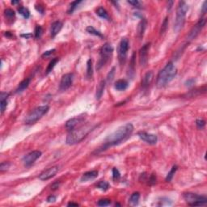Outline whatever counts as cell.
Returning a JSON list of instances; mask_svg holds the SVG:
<instances>
[{"instance_id": "obj_1", "label": "cell", "mask_w": 207, "mask_h": 207, "mask_svg": "<svg viewBox=\"0 0 207 207\" xmlns=\"http://www.w3.org/2000/svg\"><path fill=\"white\" fill-rule=\"evenodd\" d=\"M133 129H134L133 126L131 123H127L126 125L119 127L113 133H111L110 135L107 137L103 142V145L98 150H96V152L99 153V152L105 151L111 146L119 145L120 143L126 141L133 132Z\"/></svg>"}, {"instance_id": "obj_2", "label": "cell", "mask_w": 207, "mask_h": 207, "mask_svg": "<svg viewBox=\"0 0 207 207\" xmlns=\"http://www.w3.org/2000/svg\"><path fill=\"white\" fill-rule=\"evenodd\" d=\"M177 74V69L172 62H168L164 68L158 72L156 79V86L158 88L164 87L171 82Z\"/></svg>"}, {"instance_id": "obj_3", "label": "cell", "mask_w": 207, "mask_h": 207, "mask_svg": "<svg viewBox=\"0 0 207 207\" xmlns=\"http://www.w3.org/2000/svg\"><path fill=\"white\" fill-rule=\"evenodd\" d=\"M95 128V126H91L89 124H87L85 126H82L79 127L78 129H73L72 131H70L66 137V144L68 145H74L82 142L87 134Z\"/></svg>"}, {"instance_id": "obj_4", "label": "cell", "mask_w": 207, "mask_h": 207, "mask_svg": "<svg viewBox=\"0 0 207 207\" xmlns=\"http://www.w3.org/2000/svg\"><path fill=\"white\" fill-rule=\"evenodd\" d=\"M188 10V4L184 1L179 2L176 9V16L174 23V30L176 32H179L183 29L185 23L186 14Z\"/></svg>"}, {"instance_id": "obj_5", "label": "cell", "mask_w": 207, "mask_h": 207, "mask_svg": "<svg viewBox=\"0 0 207 207\" xmlns=\"http://www.w3.org/2000/svg\"><path fill=\"white\" fill-rule=\"evenodd\" d=\"M49 109V107L48 105H42V106L37 107L36 108L32 110V112L27 116L25 119V124L32 125V124L36 123L38 120L41 119L45 113H48Z\"/></svg>"}, {"instance_id": "obj_6", "label": "cell", "mask_w": 207, "mask_h": 207, "mask_svg": "<svg viewBox=\"0 0 207 207\" xmlns=\"http://www.w3.org/2000/svg\"><path fill=\"white\" fill-rule=\"evenodd\" d=\"M113 53V47L110 43H105L101 47L100 50V59L97 62V70H100V68L103 67V66L106 64L107 61H108L109 58H111Z\"/></svg>"}, {"instance_id": "obj_7", "label": "cell", "mask_w": 207, "mask_h": 207, "mask_svg": "<svg viewBox=\"0 0 207 207\" xmlns=\"http://www.w3.org/2000/svg\"><path fill=\"white\" fill-rule=\"evenodd\" d=\"M184 199L189 206H202L207 202V197L202 195H198L192 193H185L183 195Z\"/></svg>"}, {"instance_id": "obj_8", "label": "cell", "mask_w": 207, "mask_h": 207, "mask_svg": "<svg viewBox=\"0 0 207 207\" xmlns=\"http://www.w3.org/2000/svg\"><path fill=\"white\" fill-rule=\"evenodd\" d=\"M129 49V40L127 38L121 39L120 41L119 47H118V58H119V61L121 65H123L126 62Z\"/></svg>"}, {"instance_id": "obj_9", "label": "cell", "mask_w": 207, "mask_h": 207, "mask_svg": "<svg viewBox=\"0 0 207 207\" xmlns=\"http://www.w3.org/2000/svg\"><path fill=\"white\" fill-rule=\"evenodd\" d=\"M150 47H151V44L146 43L139 50V63L142 67H145L148 62V54Z\"/></svg>"}, {"instance_id": "obj_10", "label": "cell", "mask_w": 207, "mask_h": 207, "mask_svg": "<svg viewBox=\"0 0 207 207\" xmlns=\"http://www.w3.org/2000/svg\"><path fill=\"white\" fill-rule=\"evenodd\" d=\"M73 77L74 75L71 73L65 74L61 79L60 84H59V90L61 91H66L72 85L73 83Z\"/></svg>"}, {"instance_id": "obj_11", "label": "cell", "mask_w": 207, "mask_h": 207, "mask_svg": "<svg viewBox=\"0 0 207 207\" xmlns=\"http://www.w3.org/2000/svg\"><path fill=\"white\" fill-rule=\"evenodd\" d=\"M41 156V152L40 151H33L30 152L28 155H26L24 158H23V163L26 167H29L34 163V162L38 159Z\"/></svg>"}, {"instance_id": "obj_12", "label": "cell", "mask_w": 207, "mask_h": 207, "mask_svg": "<svg viewBox=\"0 0 207 207\" xmlns=\"http://www.w3.org/2000/svg\"><path fill=\"white\" fill-rule=\"evenodd\" d=\"M206 23V20L205 19H200L199 22L197 23V24L192 29V30H191L190 32H189V34L188 35V41H192V40L196 38L197 36V35L201 32V29L204 28Z\"/></svg>"}, {"instance_id": "obj_13", "label": "cell", "mask_w": 207, "mask_h": 207, "mask_svg": "<svg viewBox=\"0 0 207 207\" xmlns=\"http://www.w3.org/2000/svg\"><path fill=\"white\" fill-rule=\"evenodd\" d=\"M58 166H53L51 168L46 169L45 171H43L39 175V179L41 181H47L49 180L54 176L55 175L58 173Z\"/></svg>"}, {"instance_id": "obj_14", "label": "cell", "mask_w": 207, "mask_h": 207, "mask_svg": "<svg viewBox=\"0 0 207 207\" xmlns=\"http://www.w3.org/2000/svg\"><path fill=\"white\" fill-rule=\"evenodd\" d=\"M138 135L140 138L142 139V141H144L146 143H148L150 145H155L156 144V142L158 141V137L155 134H152V133H149L144 132V131H141V132L138 133Z\"/></svg>"}, {"instance_id": "obj_15", "label": "cell", "mask_w": 207, "mask_h": 207, "mask_svg": "<svg viewBox=\"0 0 207 207\" xmlns=\"http://www.w3.org/2000/svg\"><path fill=\"white\" fill-rule=\"evenodd\" d=\"M84 120V118L83 116H75L73 117L71 119L68 120L66 123V129H67L68 131H72L73 129H74L77 127L80 123L83 122V121Z\"/></svg>"}, {"instance_id": "obj_16", "label": "cell", "mask_w": 207, "mask_h": 207, "mask_svg": "<svg viewBox=\"0 0 207 207\" xmlns=\"http://www.w3.org/2000/svg\"><path fill=\"white\" fill-rule=\"evenodd\" d=\"M153 79H154V73H153V71H150L148 72H146L145 75H144L143 79H142V88L143 89H147L150 87L151 84L152 83Z\"/></svg>"}, {"instance_id": "obj_17", "label": "cell", "mask_w": 207, "mask_h": 207, "mask_svg": "<svg viewBox=\"0 0 207 207\" xmlns=\"http://www.w3.org/2000/svg\"><path fill=\"white\" fill-rule=\"evenodd\" d=\"M98 176V171L96 170H93V171H89L85 172L83 174V176H81L80 181L81 182H87L91 180H93L95 178H96Z\"/></svg>"}, {"instance_id": "obj_18", "label": "cell", "mask_w": 207, "mask_h": 207, "mask_svg": "<svg viewBox=\"0 0 207 207\" xmlns=\"http://www.w3.org/2000/svg\"><path fill=\"white\" fill-rule=\"evenodd\" d=\"M10 93L8 92H4L2 91L0 93V106H1V113H3V112L6 109L7 106V99L9 96Z\"/></svg>"}, {"instance_id": "obj_19", "label": "cell", "mask_w": 207, "mask_h": 207, "mask_svg": "<svg viewBox=\"0 0 207 207\" xmlns=\"http://www.w3.org/2000/svg\"><path fill=\"white\" fill-rule=\"evenodd\" d=\"M62 26L63 24L61 21H55L52 24L51 29H50V34H51L52 37H54L55 36L61 31Z\"/></svg>"}, {"instance_id": "obj_20", "label": "cell", "mask_w": 207, "mask_h": 207, "mask_svg": "<svg viewBox=\"0 0 207 207\" xmlns=\"http://www.w3.org/2000/svg\"><path fill=\"white\" fill-rule=\"evenodd\" d=\"M129 86L128 82L126 79H119V80L116 81V83L114 84V87L115 89L120 91H122L127 89V87Z\"/></svg>"}, {"instance_id": "obj_21", "label": "cell", "mask_w": 207, "mask_h": 207, "mask_svg": "<svg viewBox=\"0 0 207 207\" xmlns=\"http://www.w3.org/2000/svg\"><path fill=\"white\" fill-rule=\"evenodd\" d=\"M30 80H31V79L28 78V79H24L21 83H19V86H18V87L16 88V93H20V92H22V91L25 90L26 88L29 87V84H30Z\"/></svg>"}, {"instance_id": "obj_22", "label": "cell", "mask_w": 207, "mask_h": 207, "mask_svg": "<svg viewBox=\"0 0 207 207\" xmlns=\"http://www.w3.org/2000/svg\"><path fill=\"white\" fill-rule=\"evenodd\" d=\"M146 24H147V23H146L145 19H142L141 22L138 24V36L140 39L143 37L146 28Z\"/></svg>"}, {"instance_id": "obj_23", "label": "cell", "mask_w": 207, "mask_h": 207, "mask_svg": "<svg viewBox=\"0 0 207 207\" xmlns=\"http://www.w3.org/2000/svg\"><path fill=\"white\" fill-rule=\"evenodd\" d=\"M104 88H105V81H100V84L98 85V87H96V100H100V98L102 97Z\"/></svg>"}, {"instance_id": "obj_24", "label": "cell", "mask_w": 207, "mask_h": 207, "mask_svg": "<svg viewBox=\"0 0 207 207\" xmlns=\"http://www.w3.org/2000/svg\"><path fill=\"white\" fill-rule=\"evenodd\" d=\"M96 15L98 16H100V18H102L103 19H107V20H110V17L108 16V13L106 10L104 9L102 6H100L96 9Z\"/></svg>"}, {"instance_id": "obj_25", "label": "cell", "mask_w": 207, "mask_h": 207, "mask_svg": "<svg viewBox=\"0 0 207 207\" xmlns=\"http://www.w3.org/2000/svg\"><path fill=\"white\" fill-rule=\"evenodd\" d=\"M139 198H140V193L138 192H136V193H133L129 197V203L133 205V206H136L138 205L139 201Z\"/></svg>"}, {"instance_id": "obj_26", "label": "cell", "mask_w": 207, "mask_h": 207, "mask_svg": "<svg viewBox=\"0 0 207 207\" xmlns=\"http://www.w3.org/2000/svg\"><path fill=\"white\" fill-rule=\"evenodd\" d=\"M4 16L6 17V19L12 21V20H14V19H15L16 12H15L12 9L7 8V9H5V11H4Z\"/></svg>"}, {"instance_id": "obj_27", "label": "cell", "mask_w": 207, "mask_h": 207, "mask_svg": "<svg viewBox=\"0 0 207 207\" xmlns=\"http://www.w3.org/2000/svg\"><path fill=\"white\" fill-rule=\"evenodd\" d=\"M86 31H87L88 33L91 34V35L97 36H99V37H100V38H103V36L101 34V32H100L99 31H97L96 29H95L93 26H88V27H87Z\"/></svg>"}, {"instance_id": "obj_28", "label": "cell", "mask_w": 207, "mask_h": 207, "mask_svg": "<svg viewBox=\"0 0 207 207\" xmlns=\"http://www.w3.org/2000/svg\"><path fill=\"white\" fill-rule=\"evenodd\" d=\"M93 75V67H92V61L91 59H88L87 62V77L91 79Z\"/></svg>"}, {"instance_id": "obj_29", "label": "cell", "mask_w": 207, "mask_h": 207, "mask_svg": "<svg viewBox=\"0 0 207 207\" xmlns=\"http://www.w3.org/2000/svg\"><path fill=\"white\" fill-rule=\"evenodd\" d=\"M18 12L21 15V16L25 18V19H29L30 17V11H29L28 8H26L24 6H20L18 8Z\"/></svg>"}, {"instance_id": "obj_30", "label": "cell", "mask_w": 207, "mask_h": 207, "mask_svg": "<svg viewBox=\"0 0 207 207\" xmlns=\"http://www.w3.org/2000/svg\"><path fill=\"white\" fill-rule=\"evenodd\" d=\"M177 169H178L177 166H176V165H174V166L171 168V171H169V172L168 173V175H167V176H166L165 181H167V182H170V181L172 180V178H173V176H174L176 171H177Z\"/></svg>"}, {"instance_id": "obj_31", "label": "cell", "mask_w": 207, "mask_h": 207, "mask_svg": "<svg viewBox=\"0 0 207 207\" xmlns=\"http://www.w3.org/2000/svg\"><path fill=\"white\" fill-rule=\"evenodd\" d=\"M58 61V58H54V59H52L51 61H50V62L49 63L48 65V67H47V69H46V74H49V73H50L52 71H53V69H54V67L55 66V65L57 64V62Z\"/></svg>"}, {"instance_id": "obj_32", "label": "cell", "mask_w": 207, "mask_h": 207, "mask_svg": "<svg viewBox=\"0 0 207 207\" xmlns=\"http://www.w3.org/2000/svg\"><path fill=\"white\" fill-rule=\"evenodd\" d=\"M96 187L98 188L101 189V190L106 191V190H108V188H109V184H108L107 181H100L98 184H97Z\"/></svg>"}, {"instance_id": "obj_33", "label": "cell", "mask_w": 207, "mask_h": 207, "mask_svg": "<svg viewBox=\"0 0 207 207\" xmlns=\"http://www.w3.org/2000/svg\"><path fill=\"white\" fill-rule=\"evenodd\" d=\"M81 3H82V1H74V2H72V3L70 4L69 9H68L67 11L68 14H72V13L74 12V10L77 8V6H79V4Z\"/></svg>"}, {"instance_id": "obj_34", "label": "cell", "mask_w": 207, "mask_h": 207, "mask_svg": "<svg viewBox=\"0 0 207 207\" xmlns=\"http://www.w3.org/2000/svg\"><path fill=\"white\" fill-rule=\"evenodd\" d=\"M42 33H43V29L41 28V26L36 25L35 28V31H34V36L35 38L38 39L41 36Z\"/></svg>"}, {"instance_id": "obj_35", "label": "cell", "mask_w": 207, "mask_h": 207, "mask_svg": "<svg viewBox=\"0 0 207 207\" xmlns=\"http://www.w3.org/2000/svg\"><path fill=\"white\" fill-rule=\"evenodd\" d=\"M121 178V173L119 170L116 168H113V179L114 181H118Z\"/></svg>"}, {"instance_id": "obj_36", "label": "cell", "mask_w": 207, "mask_h": 207, "mask_svg": "<svg viewBox=\"0 0 207 207\" xmlns=\"http://www.w3.org/2000/svg\"><path fill=\"white\" fill-rule=\"evenodd\" d=\"M111 204V200L109 199H101L98 201L97 205L99 206H109Z\"/></svg>"}, {"instance_id": "obj_37", "label": "cell", "mask_w": 207, "mask_h": 207, "mask_svg": "<svg viewBox=\"0 0 207 207\" xmlns=\"http://www.w3.org/2000/svg\"><path fill=\"white\" fill-rule=\"evenodd\" d=\"M127 3L132 5L133 6H135L137 8H142V3L141 2H139L138 0H131V1H128Z\"/></svg>"}, {"instance_id": "obj_38", "label": "cell", "mask_w": 207, "mask_h": 207, "mask_svg": "<svg viewBox=\"0 0 207 207\" xmlns=\"http://www.w3.org/2000/svg\"><path fill=\"white\" fill-rule=\"evenodd\" d=\"M196 126L199 129H204V127L206 126V121L202 119H197L196 121Z\"/></svg>"}, {"instance_id": "obj_39", "label": "cell", "mask_w": 207, "mask_h": 207, "mask_svg": "<svg viewBox=\"0 0 207 207\" xmlns=\"http://www.w3.org/2000/svg\"><path fill=\"white\" fill-rule=\"evenodd\" d=\"M114 74H115V67H113L112 68V70L109 71V73L108 74L107 81H108V82H112L113 78H114Z\"/></svg>"}, {"instance_id": "obj_40", "label": "cell", "mask_w": 207, "mask_h": 207, "mask_svg": "<svg viewBox=\"0 0 207 207\" xmlns=\"http://www.w3.org/2000/svg\"><path fill=\"white\" fill-rule=\"evenodd\" d=\"M10 167V163H8V162H3V163H1V164H0V171H6L8 168H9Z\"/></svg>"}, {"instance_id": "obj_41", "label": "cell", "mask_w": 207, "mask_h": 207, "mask_svg": "<svg viewBox=\"0 0 207 207\" xmlns=\"http://www.w3.org/2000/svg\"><path fill=\"white\" fill-rule=\"evenodd\" d=\"M167 26H168V18H166V19H164V21H163V24H162L161 30H160V33H161V34H163V33L166 31Z\"/></svg>"}, {"instance_id": "obj_42", "label": "cell", "mask_w": 207, "mask_h": 207, "mask_svg": "<svg viewBox=\"0 0 207 207\" xmlns=\"http://www.w3.org/2000/svg\"><path fill=\"white\" fill-rule=\"evenodd\" d=\"M54 51H55L54 49H50V50H48V51L45 52V53H44V54H43L41 55V57H42V58H48V57H49L50 55L53 54L54 53Z\"/></svg>"}, {"instance_id": "obj_43", "label": "cell", "mask_w": 207, "mask_h": 207, "mask_svg": "<svg viewBox=\"0 0 207 207\" xmlns=\"http://www.w3.org/2000/svg\"><path fill=\"white\" fill-rule=\"evenodd\" d=\"M194 84H195V80H194L193 79H188L185 82V86L188 87H191L193 86Z\"/></svg>"}, {"instance_id": "obj_44", "label": "cell", "mask_w": 207, "mask_h": 207, "mask_svg": "<svg viewBox=\"0 0 207 207\" xmlns=\"http://www.w3.org/2000/svg\"><path fill=\"white\" fill-rule=\"evenodd\" d=\"M60 182H58V181H57V182H55V183H54V184H52V189L53 190H55V189H57V188H59V186H60Z\"/></svg>"}, {"instance_id": "obj_45", "label": "cell", "mask_w": 207, "mask_h": 207, "mask_svg": "<svg viewBox=\"0 0 207 207\" xmlns=\"http://www.w3.org/2000/svg\"><path fill=\"white\" fill-rule=\"evenodd\" d=\"M55 201H56V197H55L54 195H50L47 198V201L48 202H54Z\"/></svg>"}, {"instance_id": "obj_46", "label": "cell", "mask_w": 207, "mask_h": 207, "mask_svg": "<svg viewBox=\"0 0 207 207\" xmlns=\"http://www.w3.org/2000/svg\"><path fill=\"white\" fill-rule=\"evenodd\" d=\"M207 2H204L203 3V6H202V14H205V13L206 12V9H207Z\"/></svg>"}, {"instance_id": "obj_47", "label": "cell", "mask_w": 207, "mask_h": 207, "mask_svg": "<svg viewBox=\"0 0 207 207\" xmlns=\"http://www.w3.org/2000/svg\"><path fill=\"white\" fill-rule=\"evenodd\" d=\"M36 9L40 13H41V14H43V12H44V9L41 8V6H39V7L37 6H36Z\"/></svg>"}, {"instance_id": "obj_48", "label": "cell", "mask_w": 207, "mask_h": 207, "mask_svg": "<svg viewBox=\"0 0 207 207\" xmlns=\"http://www.w3.org/2000/svg\"><path fill=\"white\" fill-rule=\"evenodd\" d=\"M21 36H22V37H25L26 39H29L30 38L31 36H32V35L31 34V33H29V34H22Z\"/></svg>"}, {"instance_id": "obj_49", "label": "cell", "mask_w": 207, "mask_h": 207, "mask_svg": "<svg viewBox=\"0 0 207 207\" xmlns=\"http://www.w3.org/2000/svg\"><path fill=\"white\" fill-rule=\"evenodd\" d=\"M5 36H6V37H8V38H12L13 37V35L11 33V32H5Z\"/></svg>"}, {"instance_id": "obj_50", "label": "cell", "mask_w": 207, "mask_h": 207, "mask_svg": "<svg viewBox=\"0 0 207 207\" xmlns=\"http://www.w3.org/2000/svg\"><path fill=\"white\" fill-rule=\"evenodd\" d=\"M67 206H78L79 205L77 203H74V202H69Z\"/></svg>"}, {"instance_id": "obj_51", "label": "cell", "mask_w": 207, "mask_h": 207, "mask_svg": "<svg viewBox=\"0 0 207 207\" xmlns=\"http://www.w3.org/2000/svg\"><path fill=\"white\" fill-rule=\"evenodd\" d=\"M19 1H11V3H12L13 5H15V4H17V3H19Z\"/></svg>"}]
</instances>
